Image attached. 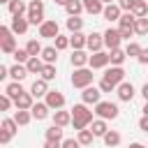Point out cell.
Wrapping results in <instances>:
<instances>
[{
    "instance_id": "cell-1",
    "label": "cell",
    "mask_w": 148,
    "mask_h": 148,
    "mask_svg": "<svg viewBox=\"0 0 148 148\" xmlns=\"http://www.w3.org/2000/svg\"><path fill=\"white\" fill-rule=\"evenodd\" d=\"M123 79H125V69L123 67H111V69L104 72V79L99 81V90L102 92H111L113 88H118L123 83Z\"/></svg>"
},
{
    "instance_id": "cell-2",
    "label": "cell",
    "mask_w": 148,
    "mask_h": 148,
    "mask_svg": "<svg viewBox=\"0 0 148 148\" xmlns=\"http://www.w3.org/2000/svg\"><path fill=\"white\" fill-rule=\"evenodd\" d=\"M90 123H92V111H88L86 104H74V109H72V125H74V130L81 132Z\"/></svg>"
},
{
    "instance_id": "cell-3",
    "label": "cell",
    "mask_w": 148,
    "mask_h": 148,
    "mask_svg": "<svg viewBox=\"0 0 148 148\" xmlns=\"http://www.w3.org/2000/svg\"><path fill=\"white\" fill-rule=\"evenodd\" d=\"M134 23H136V16H134L132 12H125V14L120 16V21H118V32H120L123 39H130V35L134 32Z\"/></svg>"
},
{
    "instance_id": "cell-4",
    "label": "cell",
    "mask_w": 148,
    "mask_h": 148,
    "mask_svg": "<svg viewBox=\"0 0 148 148\" xmlns=\"http://www.w3.org/2000/svg\"><path fill=\"white\" fill-rule=\"evenodd\" d=\"M28 21L32 25H42L44 23V2L42 0H32L28 5Z\"/></svg>"
},
{
    "instance_id": "cell-5",
    "label": "cell",
    "mask_w": 148,
    "mask_h": 148,
    "mask_svg": "<svg viewBox=\"0 0 148 148\" xmlns=\"http://www.w3.org/2000/svg\"><path fill=\"white\" fill-rule=\"evenodd\" d=\"M90 83H92V69H86V67L74 69V74H72V86L74 88H88Z\"/></svg>"
},
{
    "instance_id": "cell-6",
    "label": "cell",
    "mask_w": 148,
    "mask_h": 148,
    "mask_svg": "<svg viewBox=\"0 0 148 148\" xmlns=\"http://www.w3.org/2000/svg\"><path fill=\"white\" fill-rule=\"evenodd\" d=\"M12 35H14L12 28H7V25L0 28V49H2V53H14L16 51V42H14Z\"/></svg>"
},
{
    "instance_id": "cell-7",
    "label": "cell",
    "mask_w": 148,
    "mask_h": 148,
    "mask_svg": "<svg viewBox=\"0 0 148 148\" xmlns=\"http://www.w3.org/2000/svg\"><path fill=\"white\" fill-rule=\"evenodd\" d=\"M95 113L102 120H113V118H118V106L113 102H99V104H95Z\"/></svg>"
},
{
    "instance_id": "cell-8",
    "label": "cell",
    "mask_w": 148,
    "mask_h": 148,
    "mask_svg": "<svg viewBox=\"0 0 148 148\" xmlns=\"http://www.w3.org/2000/svg\"><path fill=\"white\" fill-rule=\"evenodd\" d=\"M58 30H60V25H58L56 21H44V23L39 25V37L56 39V37H58Z\"/></svg>"
},
{
    "instance_id": "cell-9",
    "label": "cell",
    "mask_w": 148,
    "mask_h": 148,
    "mask_svg": "<svg viewBox=\"0 0 148 148\" xmlns=\"http://www.w3.org/2000/svg\"><path fill=\"white\" fill-rule=\"evenodd\" d=\"M120 32L118 30H113V28H109L106 32H104V46H109L111 51H116V49H120Z\"/></svg>"
},
{
    "instance_id": "cell-10",
    "label": "cell",
    "mask_w": 148,
    "mask_h": 148,
    "mask_svg": "<svg viewBox=\"0 0 148 148\" xmlns=\"http://www.w3.org/2000/svg\"><path fill=\"white\" fill-rule=\"evenodd\" d=\"M109 62H111V56H109V53H104V51H97V53H92V56H90V60H88V65H90L92 69L106 67Z\"/></svg>"
},
{
    "instance_id": "cell-11",
    "label": "cell",
    "mask_w": 148,
    "mask_h": 148,
    "mask_svg": "<svg viewBox=\"0 0 148 148\" xmlns=\"http://www.w3.org/2000/svg\"><path fill=\"white\" fill-rule=\"evenodd\" d=\"M46 104H49V109H62L65 106V95L62 92H58V90H49V95H46Z\"/></svg>"
},
{
    "instance_id": "cell-12",
    "label": "cell",
    "mask_w": 148,
    "mask_h": 148,
    "mask_svg": "<svg viewBox=\"0 0 148 148\" xmlns=\"http://www.w3.org/2000/svg\"><path fill=\"white\" fill-rule=\"evenodd\" d=\"M99 95H102V90H97V88H92V86L83 88V92H81V97H83L86 104H99V102H102Z\"/></svg>"
},
{
    "instance_id": "cell-13",
    "label": "cell",
    "mask_w": 148,
    "mask_h": 148,
    "mask_svg": "<svg viewBox=\"0 0 148 148\" xmlns=\"http://www.w3.org/2000/svg\"><path fill=\"white\" fill-rule=\"evenodd\" d=\"M28 25H30V21H28V18H23V16H14L9 28H12V32H14V35H23V32L28 30Z\"/></svg>"
},
{
    "instance_id": "cell-14",
    "label": "cell",
    "mask_w": 148,
    "mask_h": 148,
    "mask_svg": "<svg viewBox=\"0 0 148 148\" xmlns=\"http://www.w3.org/2000/svg\"><path fill=\"white\" fill-rule=\"evenodd\" d=\"M32 104H35V102H32V95H30V92H23L21 97H16V99H14V106H16L18 111H30V109H32Z\"/></svg>"
},
{
    "instance_id": "cell-15",
    "label": "cell",
    "mask_w": 148,
    "mask_h": 148,
    "mask_svg": "<svg viewBox=\"0 0 148 148\" xmlns=\"http://www.w3.org/2000/svg\"><path fill=\"white\" fill-rule=\"evenodd\" d=\"M102 44H104V35H99V32H92V35H88V42H86V46H88L92 53H97V51L102 49Z\"/></svg>"
},
{
    "instance_id": "cell-16",
    "label": "cell",
    "mask_w": 148,
    "mask_h": 148,
    "mask_svg": "<svg viewBox=\"0 0 148 148\" xmlns=\"http://www.w3.org/2000/svg\"><path fill=\"white\" fill-rule=\"evenodd\" d=\"M132 97H134V86H132V83H127V81H123V83L118 86V99L130 102Z\"/></svg>"
},
{
    "instance_id": "cell-17",
    "label": "cell",
    "mask_w": 148,
    "mask_h": 148,
    "mask_svg": "<svg viewBox=\"0 0 148 148\" xmlns=\"http://www.w3.org/2000/svg\"><path fill=\"white\" fill-rule=\"evenodd\" d=\"M120 12H123V9H120L118 5H113V2H111V5H106V7H104V12H102V14H104V18H106V21H120V16H123Z\"/></svg>"
},
{
    "instance_id": "cell-18",
    "label": "cell",
    "mask_w": 148,
    "mask_h": 148,
    "mask_svg": "<svg viewBox=\"0 0 148 148\" xmlns=\"http://www.w3.org/2000/svg\"><path fill=\"white\" fill-rule=\"evenodd\" d=\"M30 95H32V97H42V95L46 97V95H49V86H46V81H44V79H37V81L32 83V88H30Z\"/></svg>"
},
{
    "instance_id": "cell-19",
    "label": "cell",
    "mask_w": 148,
    "mask_h": 148,
    "mask_svg": "<svg viewBox=\"0 0 148 148\" xmlns=\"http://www.w3.org/2000/svg\"><path fill=\"white\" fill-rule=\"evenodd\" d=\"M9 76H12L14 81H23V79L28 76V67L21 65V62H16L14 67H9Z\"/></svg>"
},
{
    "instance_id": "cell-20",
    "label": "cell",
    "mask_w": 148,
    "mask_h": 148,
    "mask_svg": "<svg viewBox=\"0 0 148 148\" xmlns=\"http://www.w3.org/2000/svg\"><path fill=\"white\" fill-rule=\"evenodd\" d=\"M30 113H32V118H37V120H44L46 116H49V104L44 102H37V104H32V109H30Z\"/></svg>"
},
{
    "instance_id": "cell-21",
    "label": "cell",
    "mask_w": 148,
    "mask_h": 148,
    "mask_svg": "<svg viewBox=\"0 0 148 148\" xmlns=\"http://www.w3.org/2000/svg\"><path fill=\"white\" fill-rule=\"evenodd\" d=\"M72 123V111H56V116H53V125H58V127H65V125H69Z\"/></svg>"
},
{
    "instance_id": "cell-22",
    "label": "cell",
    "mask_w": 148,
    "mask_h": 148,
    "mask_svg": "<svg viewBox=\"0 0 148 148\" xmlns=\"http://www.w3.org/2000/svg\"><path fill=\"white\" fill-rule=\"evenodd\" d=\"M83 9L88 14H102L104 12V2L102 0H83Z\"/></svg>"
},
{
    "instance_id": "cell-23",
    "label": "cell",
    "mask_w": 148,
    "mask_h": 148,
    "mask_svg": "<svg viewBox=\"0 0 148 148\" xmlns=\"http://www.w3.org/2000/svg\"><path fill=\"white\" fill-rule=\"evenodd\" d=\"M86 42H88V37L81 35V32H72V37H69V46H72L74 51H81V49L86 46Z\"/></svg>"
},
{
    "instance_id": "cell-24",
    "label": "cell",
    "mask_w": 148,
    "mask_h": 148,
    "mask_svg": "<svg viewBox=\"0 0 148 148\" xmlns=\"http://www.w3.org/2000/svg\"><path fill=\"white\" fill-rule=\"evenodd\" d=\"M42 60H44V65H53L58 60V49L56 46H46L42 51Z\"/></svg>"
},
{
    "instance_id": "cell-25",
    "label": "cell",
    "mask_w": 148,
    "mask_h": 148,
    "mask_svg": "<svg viewBox=\"0 0 148 148\" xmlns=\"http://www.w3.org/2000/svg\"><path fill=\"white\" fill-rule=\"evenodd\" d=\"M25 51H28V56H30V58H39L44 49H42V44H39L37 39H30V42L25 44Z\"/></svg>"
},
{
    "instance_id": "cell-26",
    "label": "cell",
    "mask_w": 148,
    "mask_h": 148,
    "mask_svg": "<svg viewBox=\"0 0 148 148\" xmlns=\"http://www.w3.org/2000/svg\"><path fill=\"white\" fill-rule=\"evenodd\" d=\"M25 67H28V74H42L44 62H42V58H30V60L25 62Z\"/></svg>"
},
{
    "instance_id": "cell-27",
    "label": "cell",
    "mask_w": 148,
    "mask_h": 148,
    "mask_svg": "<svg viewBox=\"0 0 148 148\" xmlns=\"http://www.w3.org/2000/svg\"><path fill=\"white\" fill-rule=\"evenodd\" d=\"M23 92H25V90L21 88V83H18V81H14V83H9V86L5 88V95H7V97H12V99H16V97H21Z\"/></svg>"
},
{
    "instance_id": "cell-28",
    "label": "cell",
    "mask_w": 148,
    "mask_h": 148,
    "mask_svg": "<svg viewBox=\"0 0 148 148\" xmlns=\"http://www.w3.org/2000/svg\"><path fill=\"white\" fill-rule=\"evenodd\" d=\"M88 60H90V56H86V53H83V49H81V51H74V53H72V65H74L76 69H79V67H83V65H86Z\"/></svg>"
},
{
    "instance_id": "cell-29",
    "label": "cell",
    "mask_w": 148,
    "mask_h": 148,
    "mask_svg": "<svg viewBox=\"0 0 148 148\" xmlns=\"http://www.w3.org/2000/svg\"><path fill=\"white\" fill-rule=\"evenodd\" d=\"M90 132H92L95 136H104V134L109 132V127H106V123L99 118V120H92V125H90Z\"/></svg>"
},
{
    "instance_id": "cell-30",
    "label": "cell",
    "mask_w": 148,
    "mask_h": 148,
    "mask_svg": "<svg viewBox=\"0 0 148 148\" xmlns=\"http://www.w3.org/2000/svg\"><path fill=\"white\" fill-rule=\"evenodd\" d=\"M132 14H134L136 18H143V16L148 14V2H143V0H136V2H134V7H132Z\"/></svg>"
},
{
    "instance_id": "cell-31",
    "label": "cell",
    "mask_w": 148,
    "mask_h": 148,
    "mask_svg": "<svg viewBox=\"0 0 148 148\" xmlns=\"http://www.w3.org/2000/svg\"><path fill=\"white\" fill-rule=\"evenodd\" d=\"M25 9H28V7H25L23 0H12V2H9V12H12V16H23Z\"/></svg>"
},
{
    "instance_id": "cell-32",
    "label": "cell",
    "mask_w": 148,
    "mask_h": 148,
    "mask_svg": "<svg viewBox=\"0 0 148 148\" xmlns=\"http://www.w3.org/2000/svg\"><path fill=\"white\" fill-rule=\"evenodd\" d=\"M65 9H67V14H69V16H79V14L83 12V0H72Z\"/></svg>"
},
{
    "instance_id": "cell-33",
    "label": "cell",
    "mask_w": 148,
    "mask_h": 148,
    "mask_svg": "<svg viewBox=\"0 0 148 148\" xmlns=\"http://www.w3.org/2000/svg\"><path fill=\"white\" fill-rule=\"evenodd\" d=\"M60 139H62V127L51 125V127L46 130V141H60Z\"/></svg>"
},
{
    "instance_id": "cell-34",
    "label": "cell",
    "mask_w": 148,
    "mask_h": 148,
    "mask_svg": "<svg viewBox=\"0 0 148 148\" xmlns=\"http://www.w3.org/2000/svg\"><path fill=\"white\" fill-rule=\"evenodd\" d=\"M104 143H106L109 148H113V146H118V143H120V134H118L116 130H109V132L104 134Z\"/></svg>"
},
{
    "instance_id": "cell-35",
    "label": "cell",
    "mask_w": 148,
    "mask_h": 148,
    "mask_svg": "<svg viewBox=\"0 0 148 148\" xmlns=\"http://www.w3.org/2000/svg\"><path fill=\"white\" fill-rule=\"evenodd\" d=\"M67 28H69V32H81V28H83V18H79V16H69V18H67Z\"/></svg>"
},
{
    "instance_id": "cell-36",
    "label": "cell",
    "mask_w": 148,
    "mask_h": 148,
    "mask_svg": "<svg viewBox=\"0 0 148 148\" xmlns=\"http://www.w3.org/2000/svg\"><path fill=\"white\" fill-rule=\"evenodd\" d=\"M14 120H16V125H28V123L32 120V113H30V111H18V109H16Z\"/></svg>"
},
{
    "instance_id": "cell-37",
    "label": "cell",
    "mask_w": 148,
    "mask_h": 148,
    "mask_svg": "<svg viewBox=\"0 0 148 148\" xmlns=\"http://www.w3.org/2000/svg\"><path fill=\"white\" fill-rule=\"evenodd\" d=\"M109 56H111V62H113V67H120V65H123V60L127 58V53H125V51H120V49L111 51Z\"/></svg>"
},
{
    "instance_id": "cell-38",
    "label": "cell",
    "mask_w": 148,
    "mask_h": 148,
    "mask_svg": "<svg viewBox=\"0 0 148 148\" xmlns=\"http://www.w3.org/2000/svg\"><path fill=\"white\" fill-rule=\"evenodd\" d=\"M134 32H136V35H148V18H146V16H143V18H136Z\"/></svg>"
},
{
    "instance_id": "cell-39",
    "label": "cell",
    "mask_w": 148,
    "mask_h": 148,
    "mask_svg": "<svg viewBox=\"0 0 148 148\" xmlns=\"http://www.w3.org/2000/svg\"><path fill=\"white\" fill-rule=\"evenodd\" d=\"M141 51H143V49H141L136 42H130V44H127V49H125V53H127V56H132V58H139V56H141Z\"/></svg>"
},
{
    "instance_id": "cell-40",
    "label": "cell",
    "mask_w": 148,
    "mask_h": 148,
    "mask_svg": "<svg viewBox=\"0 0 148 148\" xmlns=\"http://www.w3.org/2000/svg\"><path fill=\"white\" fill-rule=\"evenodd\" d=\"M12 56H14V60H16V62H21V65H25V62L30 60V56H28V51H25V49H16Z\"/></svg>"
},
{
    "instance_id": "cell-41",
    "label": "cell",
    "mask_w": 148,
    "mask_h": 148,
    "mask_svg": "<svg viewBox=\"0 0 148 148\" xmlns=\"http://www.w3.org/2000/svg\"><path fill=\"white\" fill-rule=\"evenodd\" d=\"M16 127H18V125H16V120H14V118H5V120H2V130H5V132H9L12 136L16 134Z\"/></svg>"
},
{
    "instance_id": "cell-42",
    "label": "cell",
    "mask_w": 148,
    "mask_h": 148,
    "mask_svg": "<svg viewBox=\"0 0 148 148\" xmlns=\"http://www.w3.org/2000/svg\"><path fill=\"white\" fill-rule=\"evenodd\" d=\"M92 136H95V134H92L90 130H81V132H79V143H81V146H88V143H92Z\"/></svg>"
},
{
    "instance_id": "cell-43",
    "label": "cell",
    "mask_w": 148,
    "mask_h": 148,
    "mask_svg": "<svg viewBox=\"0 0 148 148\" xmlns=\"http://www.w3.org/2000/svg\"><path fill=\"white\" fill-rule=\"evenodd\" d=\"M42 79H44V81L56 79V65H44V69H42Z\"/></svg>"
},
{
    "instance_id": "cell-44",
    "label": "cell",
    "mask_w": 148,
    "mask_h": 148,
    "mask_svg": "<svg viewBox=\"0 0 148 148\" xmlns=\"http://www.w3.org/2000/svg\"><path fill=\"white\" fill-rule=\"evenodd\" d=\"M67 46H69V37L58 35V37H56V49H58V51H62V49H67Z\"/></svg>"
},
{
    "instance_id": "cell-45",
    "label": "cell",
    "mask_w": 148,
    "mask_h": 148,
    "mask_svg": "<svg viewBox=\"0 0 148 148\" xmlns=\"http://www.w3.org/2000/svg\"><path fill=\"white\" fill-rule=\"evenodd\" d=\"M134 2H136V0H118V7H120L123 12H132Z\"/></svg>"
},
{
    "instance_id": "cell-46",
    "label": "cell",
    "mask_w": 148,
    "mask_h": 148,
    "mask_svg": "<svg viewBox=\"0 0 148 148\" xmlns=\"http://www.w3.org/2000/svg\"><path fill=\"white\" fill-rule=\"evenodd\" d=\"M9 106H12V97H7V95H2V97H0V109H2V111H7Z\"/></svg>"
},
{
    "instance_id": "cell-47",
    "label": "cell",
    "mask_w": 148,
    "mask_h": 148,
    "mask_svg": "<svg viewBox=\"0 0 148 148\" xmlns=\"http://www.w3.org/2000/svg\"><path fill=\"white\" fill-rule=\"evenodd\" d=\"M81 143H79V139H65L62 141V148H79Z\"/></svg>"
},
{
    "instance_id": "cell-48",
    "label": "cell",
    "mask_w": 148,
    "mask_h": 148,
    "mask_svg": "<svg viewBox=\"0 0 148 148\" xmlns=\"http://www.w3.org/2000/svg\"><path fill=\"white\" fill-rule=\"evenodd\" d=\"M136 60H139L141 65H148V49H143V51H141V56H139Z\"/></svg>"
},
{
    "instance_id": "cell-49",
    "label": "cell",
    "mask_w": 148,
    "mask_h": 148,
    "mask_svg": "<svg viewBox=\"0 0 148 148\" xmlns=\"http://www.w3.org/2000/svg\"><path fill=\"white\" fill-rule=\"evenodd\" d=\"M9 139H12V134L2 130V132H0V143H9Z\"/></svg>"
},
{
    "instance_id": "cell-50",
    "label": "cell",
    "mask_w": 148,
    "mask_h": 148,
    "mask_svg": "<svg viewBox=\"0 0 148 148\" xmlns=\"http://www.w3.org/2000/svg\"><path fill=\"white\" fill-rule=\"evenodd\" d=\"M44 148H62L60 141H44Z\"/></svg>"
},
{
    "instance_id": "cell-51",
    "label": "cell",
    "mask_w": 148,
    "mask_h": 148,
    "mask_svg": "<svg viewBox=\"0 0 148 148\" xmlns=\"http://www.w3.org/2000/svg\"><path fill=\"white\" fill-rule=\"evenodd\" d=\"M139 127H141L143 132H148V116H143V118L139 120Z\"/></svg>"
},
{
    "instance_id": "cell-52",
    "label": "cell",
    "mask_w": 148,
    "mask_h": 148,
    "mask_svg": "<svg viewBox=\"0 0 148 148\" xmlns=\"http://www.w3.org/2000/svg\"><path fill=\"white\" fill-rule=\"evenodd\" d=\"M7 76H9V69L5 65H0V79H7Z\"/></svg>"
},
{
    "instance_id": "cell-53",
    "label": "cell",
    "mask_w": 148,
    "mask_h": 148,
    "mask_svg": "<svg viewBox=\"0 0 148 148\" xmlns=\"http://www.w3.org/2000/svg\"><path fill=\"white\" fill-rule=\"evenodd\" d=\"M141 95L146 97V102H148V83H143V88H141Z\"/></svg>"
},
{
    "instance_id": "cell-54",
    "label": "cell",
    "mask_w": 148,
    "mask_h": 148,
    "mask_svg": "<svg viewBox=\"0 0 148 148\" xmlns=\"http://www.w3.org/2000/svg\"><path fill=\"white\" fill-rule=\"evenodd\" d=\"M69 2H72V0H56V5H62V7H67Z\"/></svg>"
},
{
    "instance_id": "cell-55",
    "label": "cell",
    "mask_w": 148,
    "mask_h": 148,
    "mask_svg": "<svg viewBox=\"0 0 148 148\" xmlns=\"http://www.w3.org/2000/svg\"><path fill=\"white\" fill-rule=\"evenodd\" d=\"M130 148H146V146H143V143H132Z\"/></svg>"
},
{
    "instance_id": "cell-56",
    "label": "cell",
    "mask_w": 148,
    "mask_h": 148,
    "mask_svg": "<svg viewBox=\"0 0 148 148\" xmlns=\"http://www.w3.org/2000/svg\"><path fill=\"white\" fill-rule=\"evenodd\" d=\"M143 116H148V102L143 104Z\"/></svg>"
},
{
    "instance_id": "cell-57",
    "label": "cell",
    "mask_w": 148,
    "mask_h": 148,
    "mask_svg": "<svg viewBox=\"0 0 148 148\" xmlns=\"http://www.w3.org/2000/svg\"><path fill=\"white\" fill-rule=\"evenodd\" d=\"M0 2H7V5H9V2H12V0H0Z\"/></svg>"
},
{
    "instance_id": "cell-58",
    "label": "cell",
    "mask_w": 148,
    "mask_h": 148,
    "mask_svg": "<svg viewBox=\"0 0 148 148\" xmlns=\"http://www.w3.org/2000/svg\"><path fill=\"white\" fill-rule=\"evenodd\" d=\"M102 2H106V5H111V0H102Z\"/></svg>"
},
{
    "instance_id": "cell-59",
    "label": "cell",
    "mask_w": 148,
    "mask_h": 148,
    "mask_svg": "<svg viewBox=\"0 0 148 148\" xmlns=\"http://www.w3.org/2000/svg\"><path fill=\"white\" fill-rule=\"evenodd\" d=\"M146 134H148V132H146Z\"/></svg>"
}]
</instances>
